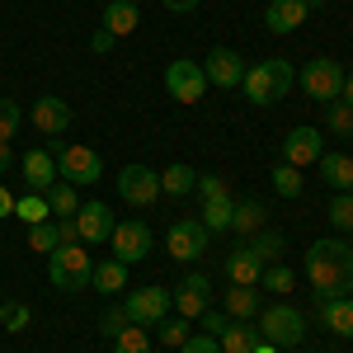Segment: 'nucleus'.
<instances>
[{
    "mask_svg": "<svg viewBox=\"0 0 353 353\" xmlns=\"http://www.w3.org/2000/svg\"><path fill=\"white\" fill-rule=\"evenodd\" d=\"M221 353H254V344H259V330L250 325V321H231V325L217 334Z\"/></svg>",
    "mask_w": 353,
    "mask_h": 353,
    "instance_id": "obj_23",
    "label": "nucleus"
},
{
    "mask_svg": "<svg viewBox=\"0 0 353 353\" xmlns=\"http://www.w3.org/2000/svg\"><path fill=\"white\" fill-rule=\"evenodd\" d=\"M226 316H231V321H254V316H259V292L231 283V292H226Z\"/></svg>",
    "mask_w": 353,
    "mask_h": 353,
    "instance_id": "obj_26",
    "label": "nucleus"
},
{
    "mask_svg": "<svg viewBox=\"0 0 353 353\" xmlns=\"http://www.w3.org/2000/svg\"><path fill=\"white\" fill-rule=\"evenodd\" d=\"M14 217H24L28 226H38V221H52V208H48L43 193H24V198H14Z\"/></svg>",
    "mask_w": 353,
    "mask_h": 353,
    "instance_id": "obj_32",
    "label": "nucleus"
},
{
    "mask_svg": "<svg viewBox=\"0 0 353 353\" xmlns=\"http://www.w3.org/2000/svg\"><path fill=\"white\" fill-rule=\"evenodd\" d=\"M156 334H161V344H170V349H179V344L189 339V321H184V316H174V321L165 316L161 325H156Z\"/></svg>",
    "mask_w": 353,
    "mask_h": 353,
    "instance_id": "obj_39",
    "label": "nucleus"
},
{
    "mask_svg": "<svg viewBox=\"0 0 353 353\" xmlns=\"http://www.w3.org/2000/svg\"><path fill=\"white\" fill-rule=\"evenodd\" d=\"M113 259H123V264H141V259H151V226L141 217H128V221H118L113 226Z\"/></svg>",
    "mask_w": 353,
    "mask_h": 353,
    "instance_id": "obj_11",
    "label": "nucleus"
},
{
    "mask_svg": "<svg viewBox=\"0 0 353 353\" xmlns=\"http://www.w3.org/2000/svg\"><path fill=\"white\" fill-rule=\"evenodd\" d=\"M19 170H24V179H28V193H43L57 184V161H52V151H43V146H33L19 161Z\"/></svg>",
    "mask_w": 353,
    "mask_h": 353,
    "instance_id": "obj_17",
    "label": "nucleus"
},
{
    "mask_svg": "<svg viewBox=\"0 0 353 353\" xmlns=\"http://www.w3.org/2000/svg\"><path fill=\"white\" fill-rule=\"evenodd\" d=\"M19 123H24V109L14 99H0V141H14Z\"/></svg>",
    "mask_w": 353,
    "mask_h": 353,
    "instance_id": "obj_38",
    "label": "nucleus"
},
{
    "mask_svg": "<svg viewBox=\"0 0 353 353\" xmlns=\"http://www.w3.org/2000/svg\"><path fill=\"white\" fill-rule=\"evenodd\" d=\"M306 5L301 0H269V10H264V28L269 33H292V28L306 24Z\"/></svg>",
    "mask_w": 353,
    "mask_h": 353,
    "instance_id": "obj_18",
    "label": "nucleus"
},
{
    "mask_svg": "<svg viewBox=\"0 0 353 353\" xmlns=\"http://www.w3.org/2000/svg\"><path fill=\"white\" fill-rule=\"evenodd\" d=\"M179 353H221V344L212 334H189V339L179 344Z\"/></svg>",
    "mask_w": 353,
    "mask_h": 353,
    "instance_id": "obj_43",
    "label": "nucleus"
},
{
    "mask_svg": "<svg viewBox=\"0 0 353 353\" xmlns=\"http://www.w3.org/2000/svg\"><path fill=\"white\" fill-rule=\"evenodd\" d=\"M198 321H203V334H212V339H217L221 330H226V316H221V311H203Z\"/></svg>",
    "mask_w": 353,
    "mask_h": 353,
    "instance_id": "obj_44",
    "label": "nucleus"
},
{
    "mask_svg": "<svg viewBox=\"0 0 353 353\" xmlns=\"http://www.w3.org/2000/svg\"><path fill=\"white\" fill-rule=\"evenodd\" d=\"M170 288H156V283H146V288H137V292H128L123 297V311H128V321L132 325H146V330H156L170 316Z\"/></svg>",
    "mask_w": 353,
    "mask_h": 353,
    "instance_id": "obj_7",
    "label": "nucleus"
},
{
    "mask_svg": "<svg viewBox=\"0 0 353 353\" xmlns=\"http://www.w3.org/2000/svg\"><path fill=\"white\" fill-rule=\"evenodd\" d=\"M330 226H334V231H353V189L349 193H334V198H330Z\"/></svg>",
    "mask_w": 353,
    "mask_h": 353,
    "instance_id": "obj_34",
    "label": "nucleus"
},
{
    "mask_svg": "<svg viewBox=\"0 0 353 353\" xmlns=\"http://www.w3.org/2000/svg\"><path fill=\"white\" fill-rule=\"evenodd\" d=\"M269 179H273V189H278V198H301V170L297 165H278Z\"/></svg>",
    "mask_w": 353,
    "mask_h": 353,
    "instance_id": "obj_35",
    "label": "nucleus"
},
{
    "mask_svg": "<svg viewBox=\"0 0 353 353\" xmlns=\"http://www.w3.org/2000/svg\"><path fill=\"white\" fill-rule=\"evenodd\" d=\"M259 283H264V292H292L297 288V273L288 269V264H269V269L259 273Z\"/></svg>",
    "mask_w": 353,
    "mask_h": 353,
    "instance_id": "obj_36",
    "label": "nucleus"
},
{
    "mask_svg": "<svg viewBox=\"0 0 353 353\" xmlns=\"http://www.w3.org/2000/svg\"><path fill=\"white\" fill-rule=\"evenodd\" d=\"M208 226L198 217H179L170 231H165V250H170V259H179V264H193V259H203L208 254Z\"/></svg>",
    "mask_w": 353,
    "mask_h": 353,
    "instance_id": "obj_8",
    "label": "nucleus"
},
{
    "mask_svg": "<svg viewBox=\"0 0 353 353\" xmlns=\"http://www.w3.org/2000/svg\"><path fill=\"white\" fill-rule=\"evenodd\" d=\"M109 48H113V33H109V28H99V33L90 38V52H109Z\"/></svg>",
    "mask_w": 353,
    "mask_h": 353,
    "instance_id": "obj_45",
    "label": "nucleus"
},
{
    "mask_svg": "<svg viewBox=\"0 0 353 353\" xmlns=\"http://www.w3.org/2000/svg\"><path fill=\"white\" fill-rule=\"evenodd\" d=\"M321 156H325V137H321V128H292V132L283 137V165L306 170V165H316Z\"/></svg>",
    "mask_w": 353,
    "mask_h": 353,
    "instance_id": "obj_13",
    "label": "nucleus"
},
{
    "mask_svg": "<svg viewBox=\"0 0 353 353\" xmlns=\"http://www.w3.org/2000/svg\"><path fill=\"white\" fill-rule=\"evenodd\" d=\"M113 189H118V198H123L128 208H151V203L161 198V174L146 170V165H123L118 179H113Z\"/></svg>",
    "mask_w": 353,
    "mask_h": 353,
    "instance_id": "obj_10",
    "label": "nucleus"
},
{
    "mask_svg": "<svg viewBox=\"0 0 353 353\" xmlns=\"http://www.w3.org/2000/svg\"><path fill=\"white\" fill-rule=\"evenodd\" d=\"M193 193H198L203 203H208V198H226V179H221V174H198Z\"/></svg>",
    "mask_w": 353,
    "mask_h": 353,
    "instance_id": "obj_41",
    "label": "nucleus"
},
{
    "mask_svg": "<svg viewBox=\"0 0 353 353\" xmlns=\"http://www.w3.org/2000/svg\"><path fill=\"white\" fill-rule=\"evenodd\" d=\"M137 24H141V10H137L132 0H109L104 5V28H109L113 38H128Z\"/></svg>",
    "mask_w": 353,
    "mask_h": 353,
    "instance_id": "obj_22",
    "label": "nucleus"
},
{
    "mask_svg": "<svg viewBox=\"0 0 353 353\" xmlns=\"http://www.w3.org/2000/svg\"><path fill=\"white\" fill-rule=\"evenodd\" d=\"M231 212H236V198H231V193H226V198H208L203 212H198V221L208 226V236H221V231H231Z\"/></svg>",
    "mask_w": 353,
    "mask_h": 353,
    "instance_id": "obj_24",
    "label": "nucleus"
},
{
    "mask_svg": "<svg viewBox=\"0 0 353 353\" xmlns=\"http://www.w3.org/2000/svg\"><path fill=\"white\" fill-rule=\"evenodd\" d=\"M203 76H208V85H217V90H236V85L245 81L241 52H231V48H212L208 61H203Z\"/></svg>",
    "mask_w": 353,
    "mask_h": 353,
    "instance_id": "obj_14",
    "label": "nucleus"
},
{
    "mask_svg": "<svg viewBox=\"0 0 353 353\" xmlns=\"http://www.w3.org/2000/svg\"><path fill=\"white\" fill-rule=\"evenodd\" d=\"M250 254H254V259H259V264H278V254H283V231H269V226H264V231H254V236H250Z\"/></svg>",
    "mask_w": 353,
    "mask_h": 353,
    "instance_id": "obj_28",
    "label": "nucleus"
},
{
    "mask_svg": "<svg viewBox=\"0 0 353 353\" xmlns=\"http://www.w3.org/2000/svg\"><path fill=\"white\" fill-rule=\"evenodd\" d=\"M316 165H321V179H325L334 193H349L353 189V156H344V151H325Z\"/></svg>",
    "mask_w": 353,
    "mask_h": 353,
    "instance_id": "obj_20",
    "label": "nucleus"
},
{
    "mask_svg": "<svg viewBox=\"0 0 353 353\" xmlns=\"http://www.w3.org/2000/svg\"><path fill=\"white\" fill-rule=\"evenodd\" d=\"M43 198H48V208H52V217H76V184H66V179H57L52 189H43Z\"/></svg>",
    "mask_w": 353,
    "mask_h": 353,
    "instance_id": "obj_30",
    "label": "nucleus"
},
{
    "mask_svg": "<svg viewBox=\"0 0 353 353\" xmlns=\"http://www.w3.org/2000/svg\"><path fill=\"white\" fill-rule=\"evenodd\" d=\"M161 5L170 10V14H189V10H198L203 0H161Z\"/></svg>",
    "mask_w": 353,
    "mask_h": 353,
    "instance_id": "obj_46",
    "label": "nucleus"
},
{
    "mask_svg": "<svg viewBox=\"0 0 353 353\" xmlns=\"http://www.w3.org/2000/svg\"><path fill=\"white\" fill-rule=\"evenodd\" d=\"M165 90H170V99H174V104H198V99L208 94L203 61H189V57L170 61V66H165Z\"/></svg>",
    "mask_w": 353,
    "mask_h": 353,
    "instance_id": "obj_9",
    "label": "nucleus"
},
{
    "mask_svg": "<svg viewBox=\"0 0 353 353\" xmlns=\"http://www.w3.org/2000/svg\"><path fill=\"white\" fill-rule=\"evenodd\" d=\"M170 301L184 321H198L203 311H212V278L208 273H184V283L170 288Z\"/></svg>",
    "mask_w": 353,
    "mask_h": 353,
    "instance_id": "obj_12",
    "label": "nucleus"
},
{
    "mask_svg": "<svg viewBox=\"0 0 353 353\" xmlns=\"http://www.w3.org/2000/svg\"><path fill=\"white\" fill-rule=\"evenodd\" d=\"M28 123H33L43 137H61L66 128H71V104L57 99V94H43V99L28 109Z\"/></svg>",
    "mask_w": 353,
    "mask_h": 353,
    "instance_id": "obj_16",
    "label": "nucleus"
},
{
    "mask_svg": "<svg viewBox=\"0 0 353 353\" xmlns=\"http://www.w3.org/2000/svg\"><path fill=\"white\" fill-rule=\"evenodd\" d=\"M297 81H301V94H306V99H316V104H334L339 90H344V66H339L334 57H316V61L301 66Z\"/></svg>",
    "mask_w": 353,
    "mask_h": 353,
    "instance_id": "obj_5",
    "label": "nucleus"
},
{
    "mask_svg": "<svg viewBox=\"0 0 353 353\" xmlns=\"http://www.w3.org/2000/svg\"><path fill=\"white\" fill-rule=\"evenodd\" d=\"M61 236H57V221H38V226H28V250L33 254H52Z\"/></svg>",
    "mask_w": 353,
    "mask_h": 353,
    "instance_id": "obj_33",
    "label": "nucleus"
},
{
    "mask_svg": "<svg viewBox=\"0 0 353 353\" xmlns=\"http://www.w3.org/2000/svg\"><path fill=\"white\" fill-rule=\"evenodd\" d=\"M339 99L353 109V71H344V90H339Z\"/></svg>",
    "mask_w": 353,
    "mask_h": 353,
    "instance_id": "obj_49",
    "label": "nucleus"
},
{
    "mask_svg": "<svg viewBox=\"0 0 353 353\" xmlns=\"http://www.w3.org/2000/svg\"><path fill=\"white\" fill-rule=\"evenodd\" d=\"M132 325V321H128V311H123V301H118V306H109V311H104V316H99V330H104V334H118V330H128Z\"/></svg>",
    "mask_w": 353,
    "mask_h": 353,
    "instance_id": "obj_42",
    "label": "nucleus"
},
{
    "mask_svg": "<svg viewBox=\"0 0 353 353\" xmlns=\"http://www.w3.org/2000/svg\"><path fill=\"white\" fill-rule=\"evenodd\" d=\"M325 128H330L334 137H353V109L344 104V99L325 104Z\"/></svg>",
    "mask_w": 353,
    "mask_h": 353,
    "instance_id": "obj_37",
    "label": "nucleus"
},
{
    "mask_svg": "<svg viewBox=\"0 0 353 353\" xmlns=\"http://www.w3.org/2000/svg\"><path fill=\"white\" fill-rule=\"evenodd\" d=\"M254 353H278V349H273L269 339H264V334H259V344H254Z\"/></svg>",
    "mask_w": 353,
    "mask_h": 353,
    "instance_id": "obj_50",
    "label": "nucleus"
},
{
    "mask_svg": "<svg viewBox=\"0 0 353 353\" xmlns=\"http://www.w3.org/2000/svg\"><path fill=\"white\" fill-rule=\"evenodd\" d=\"M321 325L339 339H353V297H334V301H321Z\"/></svg>",
    "mask_w": 353,
    "mask_h": 353,
    "instance_id": "obj_21",
    "label": "nucleus"
},
{
    "mask_svg": "<svg viewBox=\"0 0 353 353\" xmlns=\"http://www.w3.org/2000/svg\"><path fill=\"white\" fill-rule=\"evenodd\" d=\"M48 151H52V161H57V179H66V184H76V189L104 179V156H99L94 146L57 141V146H48Z\"/></svg>",
    "mask_w": 353,
    "mask_h": 353,
    "instance_id": "obj_4",
    "label": "nucleus"
},
{
    "mask_svg": "<svg viewBox=\"0 0 353 353\" xmlns=\"http://www.w3.org/2000/svg\"><path fill=\"white\" fill-rule=\"evenodd\" d=\"M90 288L94 292H123L128 288V264L123 259H104V264H94V273H90Z\"/></svg>",
    "mask_w": 353,
    "mask_h": 353,
    "instance_id": "obj_25",
    "label": "nucleus"
},
{
    "mask_svg": "<svg viewBox=\"0 0 353 353\" xmlns=\"http://www.w3.org/2000/svg\"><path fill=\"white\" fill-rule=\"evenodd\" d=\"M132 5H137V0H132Z\"/></svg>",
    "mask_w": 353,
    "mask_h": 353,
    "instance_id": "obj_52",
    "label": "nucleus"
},
{
    "mask_svg": "<svg viewBox=\"0 0 353 353\" xmlns=\"http://www.w3.org/2000/svg\"><path fill=\"white\" fill-rule=\"evenodd\" d=\"M259 273H264V264L250 254V245H236V250L226 254V278H231L236 288H259Z\"/></svg>",
    "mask_w": 353,
    "mask_h": 353,
    "instance_id": "obj_19",
    "label": "nucleus"
},
{
    "mask_svg": "<svg viewBox=\"0 0 353 353\" xmlns=\"http://www.w3.org/2000/svg\"><path fill=\"white\" fill-rule=\"evenodd\" d=\"M301 5H306V10H316V5H325V0H301Z\"/></svg>",
    "mask_w": 353,
    "mask_h": 353,
    "instance_id": "obj_51",
    "label": "nucleus"
},
{
    "mask_svg": "<svg viewBox=\"0 0 353 353\" xmlns=\"http://www.w3.org/2000/svg\"><path fill=\"white\" fill-rule=\"evenodd\" d=\"M306 283L316 301H334L353 292V245H344L339 236H325L306 250Z\"/></svg>",
    "mask_w": 353,
    "mask_h": 353,
    "instance_id": "obj_1",
    "label": "nucleus"
},
{
    "mask_svg": "<svg viewBox=\"0 0 353 353\" xmlns=\"http://www.w3.org/2000/svg\"><path fill=\"white\" fill-rule=\"evenodd\" d=\"M193 184H198V174L189 165H165L161 170V193H170V198H189Z\"/></svg>",
    "mask_w": 353,
    "mask_h": 353,
    "instance_id": "obj_29",
    "label": "nucleus"
},
{
    "mask_svg": "<svg viewBox=\"0 0 353 353\" xmlns=\"http://www.w3.org/2000/svg\"><path fill=\"white\" fill-rule=\"evenodd\" d=\"M113 353H151V330L146 325H128L113 334Z\"/></svg>",
    "mask_w": 353,
    "mask_h": 353,
    "instance_id": "obj_31",
    "label": "nucleus"
},
{
    "mask_svg": "<svg viewBox=\"0 0 353 353\" xmlns=\"http://www.w3.org/2000/svg\"><path fill=\"white\" fill-rule=\"evenodd\" d=\"M76 236L81 245H104L113 236V217H109V203H81L76 208Z\"/></svg>",
    "mask_w": 353,
    "mask_h": 353,
    "instance_id": "obj_15",
    "label": "nucleus"
},
{
    "mask_svg": "<svg viewBox=\"0 0 353 353\" xmlns=\"http://www.w3.org/2000/svg\"><path fill=\"white\" fill-rule=\"evenodd\" d=\"M10 165H14V151H10V141H0V179L10 174Z\"/></svg>",
    "mask_w": 353,
    "mask_h": 353,
    "instance_id": "obj_48",
    "label": "nucleus"
},
{
    "mask_svg": "<svg viewBox=\"0 0 353 353\" xmlns=\"http://www.w3.org/2000/svg\"><path fill=\"white\" fill-rule=\"evenodd\" d=\"M90 273H94V259H90V250L81 241L57 245L52 254H48V283H52L57 292H81V288H90Z\"/></svg>",
    "mask_w": 353,
    "mask_h": 353,
    "instance_id": "obj_3",
    "label": "nucleus"
},
{
    "mask_svg": "<svg viewBox=\"0 0 353 353\" xmlns=\"http://www.w3.org/2000/svg\"><path fill=\"white\" fill-rule=\"evenodd\" d=\"M0 330H28V306L24 301H0Z\"/></svg>",
    "mask_w": 353,
    "mask_h": 353,
    "instance_id": "obj_40",
    "label": "nucleus"
},
{
    "mask_svg": "<svg viewBox=\"0 0 353 353\" xmlns=\"http://www.w3.org/2000/svg\"><path fill=\"white\" fill-rule=\"evenodd\" d=\"M292 85H297V71H292V61L288 57H264L259 66H245V99L250 104H259V109H273L278 99H288L292 94Z\"/></svg>",
    "mask_w": 353,
    "mask_h": 353,
    "instance_id": "obj_2",
    "label": "nucleus"
},
{
    "mask_svg": "<svg viewBox=\"0 0 353 353\" xmlns=\"http://www.w3.org/2000/svg\"><path fill=\"white\" fill-rule=\"evenodd\" d=\"M259 334L269 339L273 349H297L301 334H306V316H301L297 306H288V301H278L264 311V321H259Z\"/></svg>",
    "mask_w": 353,
    "mask_h": 353,
    "instance_id": "obj_6",
    "label": "nucleus"
},
{
    "mask_svg": "<svg viewBox=\"0 0 353 353\" xmlns=\"http://www.w3.org/2000/svg\"><path fill=\"white\" fill-rule=\"evenodd\" d=\"M231 231H236V236H254V231H264V208H259L254 198H241L236 212H231Z\"/></svg>",
    "mask_w": 353,
    "mask_h": 353,
    "instance_id": "obj_27",
    "label": "nucleus"
},
{
    "mask_svg": "<svg viewBox=\"0 0 353 353\" xmlns=\"http://www.w3.org/2000/svg\"><path fill=\"white\" fill-rule=\"evenodd\" d=\"M0 217H14V193L0 184Z\"/></svg>",
    "mask_w": 353,
    "mask_h": 353,
    "instance_id": "obj_47",
    "label": "nucleus"
}]
</instances>
